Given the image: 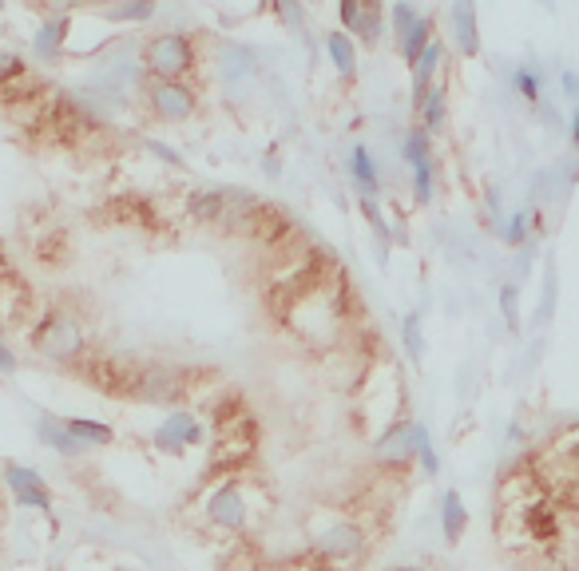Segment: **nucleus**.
Instances as JSON below:
<instances>
[{
  "instance_id": "obj_1",
  "label": "nucleus",
  "mask_w": 579,
  "mask_h": 571,
  "mask_svg": "<svg viewBox=\"0 0 579 571\" xmlns=\"http://www.w3.org/2000/svg\"><path fill=\"white\" fill-rule=\"evenodd\" d=\"M28 346L32 354L56 366H80L87 357V334L84 322L68 310H48L36 317V326L28 329Z\"/></svg>"
},
{
  "instance_id": "obj_2",
  "label": "nucleus",
  "mask_w": 579,
  "mask_h": 571,
  "mask_svg": "<svg viewBox=\"0 0 579 571\" xmlns=\"http://www.w3.org/2000/svg\"><path fill=\"white\" fill-rule=\"evenodd\" d=\"M139 64L151 80L187 84V75L199 68V44L187 32H155V36L139 40Z\"/></svg>"
},
{
  "instance_id": "obj_3",
  "label": "nucleus",
  "mask_w": 579,
  "mask_h": 571,
  "mask_svg": "<svg viewBox=\"0 0 579 571\" xmlns=\"http://www.w3.org/2000/svg\"><path fill=\"white\" fill-rule=\"evenodd\" d=\"M215 75H218V87L226 92V100H250V95L258 92V75H262L258 52L250 48V44L223 40L218 44Z\"/></svg>"
},
{
  "instance_id": "obj_4",
  "label": "nucleus",
  "mask_w": 579,
  "mask_h": 571,
  "mask_svg": "<svg viewBox=\"0 0 579 571\" xmlns=\"http://www.w3.org/2000/svg\"><path fill=\"white\" fill-rule=\"evenodd\" d=\"M139 100H144L147 115L159 119V124H187L199 112V92L191 84H167V80H151V75L144 92H139Z\"/></svg>"
},
{
  "instance_id": "obj_5",
  "label": "nucleus",
  "mask_w": 579,
  "mask_h": 571,
  "mask_svg": "<svg viewBox=\"0 0 579 571\" xmlns=\"http://www.w3.org/2000/svg\"><path fill=\"white\" fill-rule=\"evenodd\" d=\"M191 393V373L179 369V366H139V377H135V389H131V401H144V405H175Z\"/></svg>"
},
{
  "instance_id": "obj_6",
  "label": "nucleus",
  "mask_w": 579,
  "mask_h": 571,
  "mask_svg": "<svg viewBox=\"0 0 579 571\" xmlns=\"http://www.w3.org/2000/svg\"><path fill=\"white\" fill-rule=\"evenodd\" d=\"M199 445H206V425L199 421V413L187 409V405L163 413V421L151 428V448H155V453L183 456L187 448H199Z\"/></svg>"
},
{
  "instance_id": "obj_7",
  "label": "nucleus",
  "mask_w": 579,
  "mask_h": 571,
  "mask_svg": "<svg viewBox=\"0 0 579 571\" xmlns=\"http://www.w3.org/2000/svg\"><path fill=\"white\" fill-rule=\"evenodd\" d=\"M314 556L330 567H354L365 556V532L354 520H334L314 536Z\"/></svg>"
},
{
  "instance_id": "obj_8",
  "label": "nucleus",
  "mask_w": 579,
  "mask_h": 571,
  "mask_svg": "<svg viewBox=\"0 0 579 571\" xmlns=\"http://www.w3.org/2000/svg\"><path fill=\"white\" fill-rule=\"evenodd\" d=\"M0 480H5L8 492H13L16 508H32V512L52 516V488L44 485V476L36 468L20 465V460H5V465H0Z\"/></svg>"
},
{
  "instance_id": "obj_9",
  "label": "nucleus",
  "mask_w": 579,
  "mask_h": 571,
  "mask_svg": "<svg viewBox=\"0 0 579 571\" xmlns=\"http://www.w3.org/2000/svg\"><path fill=\"white\" fill-rule=\"evenodd\" d=\"M203 508H206V520H211L218 532H243L246 520H250V504H246V492H243L238 480L215 485Z\"/></svg>"
},
{
  "instance_id": "obj_10",
  "label": "nucleus",
  "mask_w": 579,
  "mask_h": 571,
  "mask_svg": "<svg viewBox=\"0 0 579 571\" xmlns=\"http://www.w3.org/2000/svg\"><path fill=\"white\" fill-rule=\"evenodd\" d=\"M374 460L381 468H409L413 460H417V421H409V416H397L385 433L374 441Z\"/></svg>"
},
{
  "instance_id": "obj_11",
  "label": "nucleus",
  "mask_w": 579,
  "mask_h": 571,
  "mask_svg": "<svg viewBox=\"0 0 579 571\" xmlns=\"http://www.w3.org/2000/svg\"><path fill=\"white\" fill-rule=\"evenodd\" d=\"M68 36H72V16L68 13L48 16L32 32V60L44 64V68H56L64 60V48H68Z\"/></svg>"
},
{
  "instance_id": "obj_12",
  "label": "nucleus",
  "mask_w": 579,
  "mask_h": 571,
  "mask_svg": "<svg viewBox=\"0 0 579 571\" xmlns=\"http://www.w3.org/2000/svg\"><path fill=\"white\" fill-rule=\"evenodd\" d=\"M345 175H349V183H354V191L362 195V199H381V191H385L381 171H377V159L369 155L365 143H354V147H349Z\"/></svg>"
},
{
  "instance_id": "obj_13",
  "label": "nucleus",
  "mask_w": 579,
  "mask_h": 571,
  "mask_svg": "<svg viewBox=\"0 0 579 571\" xmlns=\"http://www.w3.org/2000/svg\"><path fill=\"white\" fill-rule=\"evenodd\" d=\"M36 441H40L44 448H52L56 456H64V460L87 456V448L68 433V425H64L56 413H40V416H36Z\"/></svg>"
},
{
  "instance_id": "obj_14",
  "label": "nucleus",
  "mask_w": 579,
  "mask_h": 571,
  "mask_svg": "<svg viewBox=\"0 0 579 571\" xmlns=\"http://www.w3.org/2000/svg\"><path fill=\"white\" fill-rule=\"evenodd\" d=\"M183 211L195 226H223V211H226V186H203V191H191Z\"/></svg>"
},
{
  "instance_id": "obj_15",
  "label": "nucleus",
  "mask_w": 579,
  "mask_h": 571,
  "mask_svg": "<svg viewBox=\"0 0 579 571\" xmlns=\"http://www.w3.org/2000/svg\"><path fill=\"white\" fill-rule=\"evenodd\" d=\"M325 56H330L334 72L342 75L345 84H357V44L349 32H342V28L325 32Z\"/></svg>"
},
{
  "instance_id": "obj_16",
  "label": "nucleus",
  "mask_w": 579,
  "mask_h": 571,
  "mask_svg": "<svg viewBox=\"0 0 579 571\" xmlns=\"http://www.w3.org/2000/svg\"><path fill=\"white\" fill-rule=\"evenodd\" d=\"M449 25H453V44L461 56H476L480 52V32H476V8L461 0L449 8Z\"/></svg>"
},
{
  "instance_id": "obj_17",
  "label": "nucleus",
  "mask_w": 579,
  "mask_h": 571,
  "mask_svg": "<svg viewBox=\"0 0 579 571\" xmlns=\"http://www.w3.org/2000/svg\"><path fill=\"white\" fill-rule=\"evenodd\" d=\"M64 425H68V433L87 448V453H92V448L115 445V428H112V425H104V421H87V416H68Z\"/></svg>"
},
{
  "instance_id": "obj_18",
  "label": "nucleus",
  "mask_w": 579,
  "mask_h": 571,
  "mask_svg": "<svg viewBox=\"0 0 579 571\" xmlns=\"http://www.w3.org/2000/svg\"><path fill=\"white\" fill-rule=\"evenodd\" d=\"M389 13L381 5H362V20H357V28L349 32L357 44H365V48H377L381 40H385V32H389Z\"/></svg>"
},
{
  "instance_id": "obj_19",
  "label": "nucleus",
  "mask_w": 579,
  "mask_h": 571,
  "mask_svg": "<svg viewBox=\"0 0 579 571\" xmlns=\"http://www.w3.org/2000/svg\"><path fill=\"white\" fill-rule=\"evenodd\" d=\"M464 528H468L464 500H461V492H456V488H449L441 496V532H444V540H449V544H456L464 536Z\"/></svg>"
},
{
  "instance_id": "obj_20",
  "label": "nucleus",
  "mask_w": 579,
  "mask_h": 571,
  "mask_svg": "<svg viewBox=\"0 0 579 571\" xmlns=\"http://www.w3.org/2000/svg\"><path fill=\"white\" fill-rule=\"evenodd\" d=\"M401 159H405L409 171L424 167V163H433V135L424 131L421 124H413L405 131V139H401Z\"/></svg>"
},
{
  "instance_id": "obj_21",
  "label": "nucleus",
  "mask_w": 579,
  "mask_h": 571,
  "mask_svg": "<svg viewBox=\"0 0 579 571\" xmlns=\"http://www.w3.org/2000/svg\"><path fill=\"white\" fill-rule=\"evenodd\" d=\"M433 40H436V36H433V16H421L417 25H413V28L405 32V40L397 44L401 60H405L409 68H413V64H417V60L424 56V52H429V44H433Z\"/></svg>"
},
{
  "instance_id": "obj_22",
  "label": "nucleus",
  "mask_w": 579,
  "mask_h": 571,
  "mask_svg": "<svg viewBox=\"0 0 579 571\" xmlns=\"http://www.w3.org/2000/svg\"><path fill=\"white\" fill-rule=\"evenodd\" d=\"M417 119H421V127L429 131V135H436V131H444V124H449V100H444V87H441V84L429 87L424 104L417 107Z\"/></svg>"
},
{
  "instance_id": "obj_23",
  "label": "nucleus",
  "mask_w": 579,
  "mask_h": 571,
  "mask_svg": "<svg viewBox=\"0 0 579 571\" xmlns=\"http://www.w3.org/2000/svg\"><path fill=\"white\" fill-rule=\"evenodd\" d=\"M28 72H32L28 56H20V52H13V48H0V95H5L8 87H16Z\"/></svg>"
},
{
  "instance_id": "obj_24",
  "label": "nucleus",
  "mask_w": 579,
  "mask_h": 571,
  "mask_svg": "<svg viewBox=\"0 0 579 571\" xmlns=\"http://www.w3.org/2000/svg\"><path fill=\"white\" fill-rule=\"evenodd\" d=\"M159 8L151 5V0H131V5H112L104 8L107 20H115V25H144V20H151Z\"/></svg>"
},
{
  "instance_id": "obj_25",
  "label": "nucleus",
  "mask_w": 579,
  "mask_h": 571,
  "mask_svg": "<svg viewBox=\"0 0 579 571\" xmlns=\"http://www.w3.org/2000/svg\"><path fill=\"white\" fill-rule=\"evenodd\" d=\"M421 16H424V13H421L417 5H405V0H401V5H393V8H389V32H393V40H397V44L405 40V32L417 25Z\"/></svg>"
},
{
  "instance_id": "obj_26",
  "label": "nucleus",
  "mask_w": 579,
  "mask_h": 571,
  "mask_svg": "<svg viewBox=\"0 0 579 571\" xmlns=\"http://www.w3.org/2000/svg\"><path fill=\"white\" fill-rule=\"evenodd\" d=\"M433 195H436V163H424V167L413 171V203L424 206L433 203Z\"/></svg>"
},
{
  "instance_id": "obj_27",
  "label": "nucleus",
  "mask_w": 579,
  "mask_h": 571,
  "mask_svg": "<svg viewBox=\"0 0 579 571\" xmlns=\"http://www.w3.org/2000/svg\"><path fill=\"white\" fill-rule=\"evenodd\" d=\"M401 337H405L409 361H413V366H421V357H424V334H421V314H409V317H405V322H401Z\"/></svg>"
},
{
  "instance_id": "obj_28",
  "label": "nucleus",
  "mask_w": 579,
  "mask_h": 571,
  "mask_svg": "<svg viewBox=\"0 0 579 571\" xmlns=\"http://www.w3.org/2000/svg\"><path fill=\"white\" fill-rule=\"evenodd\" d=\"M417 465L424 468V476H436L441 472V460H436V448H433V436L429 428L417 421Z\"/></svg>"
},
{
  "instance_id": "obj_29",
  "label": "nucleus",
  "mask_w": 579,
  "mask_h": 571,
  "mask_svg": "<svg viewBox=\"0 0 579 571\" xmlns=\"http://www.w3.org/2000/svg\"><path fill=\"white\" fill-rule=\"evenodd\" d=\"M275 16L294 32V36H305V8H302V5H294V0H282V5H275Z\"/></svg>"
},
{
  "instance_id": "obj_30",
  "label": "nucleus",
  "mask_w": 579,
  "mask_h": 571,
  "mask_svg": "<svg viewBox=\"0 0 579 571\" xmlns=\"http://www.w3.org/2000/svg\"><path fill=\"white\" fill-rule=\"evenodd\" d=\"M512 80H516V92L524 95V100L528 104H540V75L532 72V68H516V75H512Z\"/></svg>"
},
{
  "instance_id": "obj_31",
  "label": "nucleus",
  "mask_w": 579,
  "mask_h": 571,
  "mask_svg": "<svg viewBox=\"0 0 579 571\" xmlns=\"http://www.w3.org/2000/svg\"><path fill=\"white\" fill-rule=\"evenodd\" d=\"M528 223H532V211H516L508 218V226H504V243L508 246H520L524 238H528Z\"/></svg>"
},
{
  "instance_id": "obj_32",
  "label": "nucleus",
  "mask_w": 579,
  "mask_h": 571,
  "mask_svg": "<svg viewBox=\"0 0 579 571\" xmlns=\"http://www.w3.org/2000/svg\"><path fill=\"white\" fill-rule=\"evenodd\" d=\"M144 147H147L155 159H163V163H167V167H183V155H179V151H175V147H167V143H163V139H151V135H144Z\"/></svg>"
},
{
  "instance_id": "obj_33",
  "label": "nucleus",
  "mask_w": 579,
  "mask_h": 571,
  "mask_svg": "<svg viewBox=\"0 0 579 571\" xmlns=\"http://www.w3.org/2000/svg\"><path fill=\"white\" fill-rule=\"evenodd\" d=\"M337 20H342V32H354L357 20H362V0H342L337 5Z\"/></svg>"
},
{
  "instance_id": "obj_34",
  "label": "nucleus",
  "mask_w": 579,
  "mask_h": 571,
  "mask_svg": "<svg viewBox=\"0 0 579 571\" xmlns=\"http://www.w3.org/2000/svg\"><path fill=\"white\" fill-rule=\"evenodd\" d=\"M500 310H504L508 329L520 326V314H516V286H504V290H500Z\"/></svg>"
},
{
  "instance_id": "obj_35",
  "label": "nucleus",
  "mask_w": 579,
  "mask_h": 571,
  "mask_svg": "<svg viewBox=\"0 0 579 571\" xmlns=\"http://www.w3.org/2000/svg\"><path fill=\"white\" fill-rule=\"evenodd\" d=\"M16 369H20V357H16V349L8 346V342H0V377H13Z\"/></svg>"
},
{
  "instance_id": "obj_36",
  "label": "nucleus",
  "mask_w": 579,
  "mask_h": 571,
  "mask_svg": "<svg viewBox=\"0 0 579 571\" xmlns=\"http://www.w3.org/2000/svg\"><path fill=\"white\" fill-rule=\"evenodd\" d=\"M262 171H266L270 179H278V175H282V163H278V155H275V151H270V155L262 159Z\"/></svg>"
},
{
  "instance_id": "obj_37",
  "label": "nucleus",
  "mask_w": 579,
  "mask_h": 571,
  "mask_svg": "<svg viewBox=\"0 0 579 571\" xmlns=\"http://www.w3.org/2000/svg\"><path fill=\"white\" fill-rule=\"evenodd\" d=\"M564 92L579 100V75H575V72H564Z\"/></svg>"
},
{
  "instance_id": "obj_38",
  "label": "nucleus",
  "mask_w": 579,
  "mask_h": 571,
  "mask_svg": "<svg viewBox=\"0 0 579 571\" xmlns=\"http://www.w3.org/2000/svg\"><path fill=\"white\" fill-rule=\"evenodd\" d=\"M572 139H575V143H579V112H575V115H572Z\"/></svg>"
},
{
  "instance_id": "obj_39",
  "label": "nucleus",
  "mask_w": 579,
  "mask_h": 571,
  "mask_svg": "<svg viewBox=\"0 0 579 571\" xmlns=\"http://www.w3.org/2000/svg\"><path fill=\"white\" fill-rule=\"evenodd\" d=\"M5 329H8V326H5V317H0V342H5Z\"/></svg>"
},
{
  "instance_id": "obj_40",
  "label": "nucleus",
  "mask_w": 579,
  "mask_h": 571,
  "mask_svg": "<svg viewBox=\"0 0 579 571\" xmlns=\"http://www.w3.org/2000/svg\"><path fill=\"white\" fill-rule=\"evenodd\" d=\"M393 571H424V567H393Z\"/></svg>"
}]
</instances>
